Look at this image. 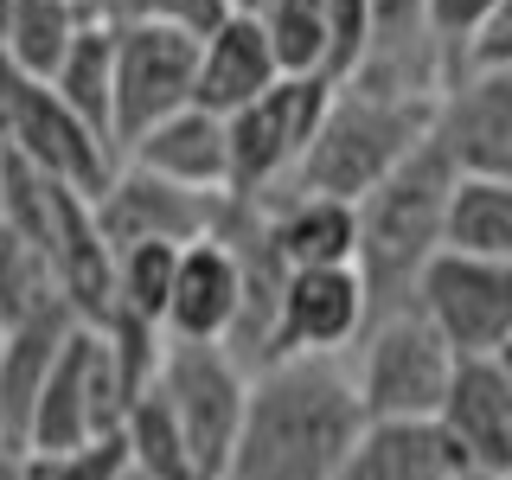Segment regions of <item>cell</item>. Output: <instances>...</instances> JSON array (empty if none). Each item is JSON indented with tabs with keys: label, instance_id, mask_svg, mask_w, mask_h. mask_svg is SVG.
<instances>
[{
	"label": "cell",
	"instance_id": "cell-1",
	"mask_svg": "<svg viewBox=\"0 0 512 480\" xmlns=\"http://www.w3.org/2000/svg\"><path fill=\"white\" fill-rule=\"evenodd\" d=\"M365 429V404L346 359H282L250 372L244 423L224 480H333Z\"/></svg>",
	"mask_w": 512,
	"mask_h": 480
},
{
	"label": "cell",
	"instance_id": "cell-2",
	"mask_svg": "<svg viewBox=\"0 0 512 480\" xmlns=\"http://www.w3.org/2000/svg\"><path fill=\"white\" fill-rule=\"evenodd\" d=\"M436 96L442 90H410V84H378V77H352V84H333L327 109H320V128L308 141L295 167V192H314V199H346L359 205L391 167L429 141L436 128Z\"/></svg>",
	"mask_w": 512,
	"mask_h": 480
},
{
	"label": "cell",
	"instance_id": "cell-3",
	"mask_svg": "<svg viewBox=\"0 0 512 480\" xmlns=\"http://www.w3.org/2000/svg\"><path fill=\"white\" fill-rule=\"evenodd\" d=\"M448 192H455V160L442 154L436 128H429L423 148L359 199V269L372 282V301H397L416 288L423 263L442 250Z\"/></svg>",
	"mask_w": 512,
	"mask_h": 480
},
{
	"label": "cell",
	"instance_id": "cell-4",
	"mask_svg": "<svg viewBox=\"0 0 512 480\" xmlns=\"http://www.w3.org/2000/svg\"><path fill=\"white\" fill-rule=\"evenodd\" d=\"M135 384H128L116 346H109L103 327L77 320V333L64 340L52 378H45L39 404H32L26 423V455L58 461V455H84L96 442H116L128 410H135Z\"/></svg>",
	"mask_w": 512,
	"mask_h": 480
},
{
	"label": "cell",
	"instance_id": "cell-5",
	"mask_svg": "<svg viewBox=\"0 0 512 480\" xmlns=\"http://www.w3.org/2000/svg\"><path fill=\"white\" fill-rule=\"evenodd\" d=\"M352 384L365 416H442V397L455 384V346L429 327V314L410 295L378 301L352 346Z\"/></svg>",
	"mask_w": 512,
	"mask_h": 480
},
{
	"label": "cell",
	"instance_id": "cell-6",
	"mask_svg": "<svg viewBox=\"0 0 512 480\" xmlns=\"http://www.w3.org/2000/svg\"><path fill=\"white\" fill-rule=\"evenodd\" d=\"M244 397H250V365H237L231 346L167 340L160 372H154V404L180 429L186 461L199 468V480H224V468H231Z\"/></svg>",
	"mask_w": 512,
	"mask_h": 480
},
{
	"label": "cell",
	"instance_id": "cell-7",
	"mask_svg": "<svg viewBox=\"0 0 512 480\" xmlns=\"http://www.w3.org/2000/svg\"><path fill=\"white\" fill-rule=\"evenodd\" d=\"M0 135H7V154L20 160V167L84 192V199H96L122 167V154L109 148L45 77H26V71H13V64H0Z\"/></svg>",
	"mask_w": 512,
	"mask_h": 480
},
{
	"label": "cell",
	"instance_id": "cell-8",
	"mask_svg": "<svg viewBox=\"0 0 512 480\" xmlns=\"http://www.w3.org/2000/svg\"><path fill=\"white\" fill-rule=\"evenodd\" d=\"M199 90V32L167 13H128L116 20V154H128L148 128L192 109Z\"/></svg>",
	"mask_w": 512,
	"mask_h": 480
},
{
	"label": "cell",
	"instance_id": "cell-9",
	"mask_svg": "<svg viewBox=\"0 0 512 480\" xmlns=\"http://www.w3.org/2000/svg\"><path fill=\"white\" fill-rule=\"evenodd\" d=\"M327 96H333V84H320V77H276L237 116H224V135H231V199L237 205H276L295 186V167H301V154H308V141L320 128Z\"/></svg>",
	"mask_w": 512,
	"mask_h": 480
},
{
	"label": "cell",
	"instance_id": "cell-10",
	"mask_svg": "<svg viewBox=\"0 0 512 480\" xmlns=\"http://www.w3.org/2000/svg\"><path fill=\"white\" fill-rule=\"evenodd\" d=\"M410 301L455 346V359H500L512 346V263L436 250L416 276Z\"/></svg>",
	"mask_w": 512,
	"mask_h": 480
},
{
	"label": "cell",
	"instance_id": "cell-11",
	"mask_svg": "<svg viewBox=\"0 0 512 480\" xmlns=\"http://www.w3.org/2000/svg\"><path fill=\"white\" fill-rule=\"evenodd\" d=\"M224 205L231 199H205V192L167 186V180H154V173L122 160L116 180L90 199V212H96V231H103L109 256H116L135 244H173V250L199 244V237H212L224 224Z\"/></svg>",
	"mask_w": 512,
	"mask_h": 480
},
{
	"label": "cell",
	"instance_id": "cell-12",
	"mask_svg": "<svg viewBox=\"0 0 512 480\" xmlns=\"http://www.w3.org/2000/svg\"><path fill=\"white\" fill-rule=\"evenodd\" d=\"M372 282L359 263L340 269H288L276 295V359L308 352V359H352L365 320H372Z\"/></svg>",
	"mask_w": 512,
	"mask_h": 480
},
{
	"label": "cell",
	"instance_id": "cell-13",
	"mask_svg": "<svg viewBox=\"0 0 512 480\" xmlns=\"http://www.w3.org/2000/svg\"><path fill=\"white\" fill-rule=\"evenodd\" d=\"M244 301H250L244 256H237V244L224 231H212V237L180 250L160 333L167 340H192V346H231L237 320H244Z\"/></svg>",
	"mask_w": 512,
	"mask_h": 480
},
{
	"label": "cell",
	"instance_id": "cell-14",
	"mask_svg": "<svg viewBox=\"0 0 512 480\" xmlns=\"http://www.w3.org/2000/svg\"><path fill=\"white\" fill-rule=\"evenodd\" d=\"M436 141L455 173L512 180V71H455L436 96Z\"/></svg>",
	"mask_w": 512,
	"mask_h": 480
},
{
	"label": "cell",
	"instance_id": "cell-15",
	"mask_svg": "<svg viewBox=\"0 0 512 480\" xmlns=\"http://www.w3.org/2000/svg\"><path fill=\"white\" fill-rule=\"evenodd\" d=\"M436 423L455 442L468 480L512 474V384L500 372V359H461Z\"/></svg>",
	"mask_w": 512,
	"mask_h": 480
},
{
	"label": "cell",
	"instance_id": "cell-16",
	"mask_svg": "<svg viewBox=\"0 0 512 480\" xmlns=\"http://www.w3.org/2000/svg\"><path fill=\"white\" fill-rule=\"evenodd\" d=\"M122 160L154 173V180H167V186L205 192V199H231V135H224V116H212L199 103L167 116L160 128H148Z\"/></svg>",
	"mask_w": 512,
	"mask_h": 480
},
{
	"label": "cell",
	"instance_id": "cell-17",
	"mask_svg": "<svg viewBox=\"0 0 512 480\" xmlns=\"http://www.w3.org/2000/svg\"><path fill=\"white\" fill-rule=\"evenodd\" d=\"M333 480H468V468L436 416H365Z\"/></svg>",
	"mask_w": 512,
	"mask_h": 480
},
{
	"label": "cell",
	"instance_id": "cell-18",
	"mask_svg": "<svg viewBox=\"0 0 512 480\" xmlns=\"http://www.w3.org/2000/svg\"><path fill=\"white\" fill-rule=\"evenodd\" d=\"M276 52H269L263 39V20L244 7H231L224 20L199 39V90H192V103L212 109V116H237V109L250 103V96H263L276 84Z\"/></svg>",
	"mask_w": 512,
	"mask_h": 480
},
{
	"label": "cell",
	"instance_id": "cell-19",
	"mask_svg": "<svg viewBox=\"0 0 512 480\" xmlns=\"http://www.w3.org/2000/svg\"><path fill=\"white\" fill-rule=\"evenodd\" d=\"M256 212H263V237H269V250H276L282 269H340V263H359V205L295 192V199L256 205Z\"/></svg>",
	"mask_w": 512,
	"mask_h": 480
},
{
	"label": "cell",
	"instance_id": "cell-20",
	"mask_svg": "<svg viewBox=\"0 0 512 480\" xmlns=\"http://www.w3.org/2000/svg\"><path fill=\"white\" fill-rule=\"evenodd\" d=\"M77 333V314L58 308V314H39L26 327H7L0 333V429L26 448V423H32V404H39L45 378H52L64 340Z\"/></svg>",
	"mask_w": 512,
	"mask_h": 480
},
{
	"label": "cell",
	"instance_id": "cell-21",
	"mask_svg": "<svg viewBox=\"0 0 512 480\" xmlns=\"http://www.w3.org/2000/svg\"><path fill=\"white\" fill-rule=\"evenodd\" d=\"M442 250L512 263V180L455 173V192H448V212H442Z\"/></svg>",
	"mask_w": 512,
	"mask_h": 480
},
{
	"label": "cell",
	"instance_id": "cell-22",
	"mask_svg": "<svg viewBox=\"0 0 512 480\" xmlns=\"http://www.w3.org/2000/svg\"><path fill=\"white\" fill-rule=\"evenodd\" d=\"M52 90L109 141V148H116V135H109V116H116V20H84L77 26V39H71V52H64V64H58Z\"/></svg>",
	"mask_w": 512,
	"mask_h": 480
},
{
	"label": "cell",
	"instance_id": "cell-23",
	"mask_svg": "<svg viewBox=\"0 0 512 480\" xmlns=\"http://www.w3.org/2000/svg\"><path fill=\"white\" fill-rule=\"evenodd\" d=\"M84 20H90V13L84 7H64V0H13L7 26H0V64H13V71L45 77V84H52Z\"/></svg>",
	"mask_w": 512,
	"mask_h": 480
},
{
	"label": "cell",
	"instance_id": "cell-24",
	"mask_svg": "<svg viewBox=\"0 0 512 480\" xmlns=\"http://www.w3.org/2000/svg\"><path fill=\"white\" fill-rule=\"evenodd\" d=\"M244 13L263 20V39L282 77L327 84V0H244Z\"/></svg>",
	"mask_w": 512,
	"mask_h": 480
},
{
	"label": "cell",
	"instance_id": "cell-25",
	"mask_svg": "<svg viewBox=\"0 0 512 480\" xmlns=\"http://www.w3.org/2000/svg\"><path fill=\"white\" fill-rule=\"evenodd\" d=\"M58 308H71V301H64L58 269L45 263V250L0 224V333L26 327V320H39V314H58Z\"/></svg>",
	"mask_w": 512,
	"mask_h": 480
},
{
	"label": "cell",
	"instance_id": "cell-26",
	"mask_svg": "<svg viewBox=\"0 0 512 480\" xmlns=\"http://www.w3.org/2000/svg\"><path fill=\"white\" fill-rule=\"evenodd\" d=\"M378 52L372 0H327V84H352Z\"/></svg>",
	"mask_w": 512,
	"mask_h": 480
},
{
	"label": "cell",
	"instance_id": "cell-27",
	"mask_svg": "<svg viewBox=\"0 0 512 480\" xmlns=\"http://www.w3.org/2000/svg\"><path fill=\"white\" fill-rule=\"evenodd\" d=\"M455 71H512V0H500V7L448 52V77Z\"/></svg>",
	"mask_w": 512,
	"mask_h": 480
},
{
	"label": "cell",
	"instance_id": "cell-28",
	"mask_svg": "<svg viewBox=\"0 0 512 480\" xmlns=\"http://www.w3.org/2000/svg\"><path fill=\"white\" fill-rule=\"evenodd\" d=\"M493 7H500V0H423V32H429V45L442 52V64H448V52H455V45L468 39Z\"/></svg>",
	"mask_w": 512,
	"mask_h": 480
},
{
	"label": "cell",
	"instance_id": "cell-29",
	"mask_svg": "<svg viewBox=\"0 0 512 480\" xmlns=\"http://www.w3.org/2000/svg\"><path fill=\"white\" fill-rule=\"evenodd\" d=\"M0 480H32V455L0 429Z\"/></svg>",
	"mask_w": 512,
	"mask_h": 480
},
{
	"label": "cell",
	"instance_id": "cell-30",
	"mask_svg": "<svg viewBox=\"0 0 512 480\" xmlns=\"http://www.w3.org/2000/svg\"><path fill=\"white\" fill-rule=\"evenodd\" d=\"M500 372H506V384H512V346H506V352H500Z\"/></svg>",
	"mask_w": 512,
	"mask_h": 480
},
{
	"label": "cell",
	"instance_id": "cell-31",
	"mask_svg": "<svg viewBox=\"0 0 512 480\" xmlns=\"http://www.w3.org/2000/svg\"><path fill=\"white\" fill-rule=\"evenodd\" d=\"M0 180H7V135H0Z\"/></svg>",
	"mask_w": 512,
	"mask_h": 480
},
{
	"label": "cell",
	"instance_id": "cell-32",
	"mask_svg": "<svg viewBox=\"0 0 512 480\" xmlns=\"http://www.w3.org/2000/svg\"><path fill=\"white\" fill-rule=\"evenodd\" d=\"M7 13H13V0H0V26H7Z\"/></svg>",
	"mask_w": 512,
	"mask_h": 480
},
{
	"label": "cell",
	"instance_id": "cell-33",
	"mask_svg": "<svg viewBox=\"0 0 512 480\" xmlns=\"http://www.w3.org/2000/svg\"><path fill=\"white\" fill-rule=\"evenodd\" d=\"M500 480H512V474H500Z\"/></svg>",
	"mask_w": 512,
	"mask_h": 480
}]
</instances>
